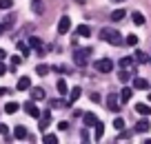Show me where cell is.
<instances>
[{
  "mask_svg": "<svg viewBox=\"0 0 151 144\" xmlns=\"http://www.w3.org/2000/svg\"><path fill=\"white\" fill-rule=\"evenodd\" d=\"M5 111L7 113H16V111H18V102H7L5 104Z\"/></svg>",
  "mask_w": 151,
  "mask_h": 144,
  "instance_id": "obj_29",
  "label": "cell"
},
{
  "mask_svg": "<svg viewBox=\"0 0 151 144\" xmlns=\"http://www.w3.org/2000/svg\"><path fill=\"white\" fill-rule=\"evenodd\" d=\"M31 11H33V14H38V16L42 14V11H45V5H42V0H33V2H31Z\"/></svg>",
  "mask_w": 151,
  "mask_h": 144,
  "instance_id": "obj_17",
  "label": "cell"
},
{
  "mask_svg": "<svg viewBox=\"0 0 151 144\" xmlns=\"http://www.w3.org/2000/svg\"><path fill=\"white\" fill-rule=\"evenodd\" d=\"M82 95V89L80 87H73V89H69V100H67V107H69V104H73L76 100L80 98Z\"/></svg>",
  "mask_w": 151,
  "mask_h": 144,
  "instance_id": "obj_8",
  "label": "cell"
},
{
  "mask_svg": "<svg viewBox=\"0 0 151 144\" xmlns=\"http://www.w3.org/2000/svg\"><path fill=\"white\" fill-rule=\"evenodd\" d=\"M82 122H85V126H96L98 124V117H96L93 113H85V115H82Z\"/></svg>",
  "mask_w": 151,
  "mask_h": 144,
  "instance_id": "obj_13",
  "label": "cell"
},
{
  "mask_svg": "<svg viewBox=\"0 0 151 144\" xmlns=\"http://www.w3.org/2000/svg\"><path fill=\"white\" fill-rule=\"evenodd\" d=\"M118 80H120V82H129V80H131V73H129V71H120Z\"/></svg>",
  "mask_w": 151,
  "mask_h": 144,
  "instance_id": "obj_30",
  "label": "cell"
},
{
  "mask_svg": "<svg viewBox=\"0 0 151 144\" xmlns=\"http://www.w3.org/2000/svg\"><path fill=\"white\" fill-rule=\"evenodd\" d=\"M27 42H29V47H33V49H42V40H40L38 36H31Z\"/></svg>",
  "mask_w": 151,
  "mask_h": 144,
  "instance_id": "obj_22",
  "label": "cell"
},
{
  "mask_svg": "<svg viewBox=\"0 0 151 144\" xmlns=\"http://www.w3.org/2000/svg\"><path fill=\"white\" fill-rule=\"evenodd\" d=\"M131 20L136 24H145V16H142L140 11H131Z\"/></svg>",
  "mask_w": 151,
  "mask_h": 144,
  "instance_id": "obj_23",
  "label": "cell"
},
{
  "mask_svg": "<svg viewBox=\"0 0 151 144\" xmlns=\"http://www.w3.org/2000/svg\"><path fill=\"white\" fill-rule=\"evenodd\" d=\"M91 53H93V49H91V47H78V49H76V53H73L76 64H78V67H87V64H89Z\"/></svg>",
  "mask_w": 151,
  "mask_h": 144,
  "instance_id": "obj_1",
  "label": "cell"
},
{
  "mask_svg": "<svg viewBox=\"0 0 151 144\" xmlns=\"http://www.w3.org/2000/svg\"><path fill=\"white\" fill-rule=\"evenodd\" d=\"M49 124H51V113H49V111H45V113H42V120H40V124H38V129H40V131L45 133V131L49 129Z\"/></svg>",
  "mask_w": 151,
  "mask_h": 144,
  "instance_id": "obj_9",
  "label": "cell"
},
{
  "mask_svg": "<svg viewBox=\"0 0 151 144\" xmlns=\"http://www.w3.org/2000/svg\"><path fill=\"white\" fill-rule=\"evenodd\" d=\"M51 69H53V71H56V73H67V71H69V69H67V67H60V64H56V67H51Z\"/></svg>",
  "mask_w": 151,
  "mask_h": 144,
  "instance_id": "obj_36",
  "label": "cell"
},
{
  "mask_svg": "<svg viewBox=\"0 0 151 144\" xmlns=\"http://www.w3.org/2000/svg\"><path fill=\"white\" fill-rule=\"evenodd\" d=\"M124 16H127V11H124V9H116V11H111V20H113V22H120Z\"/></svg>",
  "mask_w": 151,
  "mask_h": 144,
  "instance_id": "obj_18",
  "label": "cell"
},
{
  "mask_svg": "<svg viewBox=\"0 0 151 144\" xmlns=\"http://www.w3.org/2000/svg\"><path fill=\"white\" fill-rule=\"evenodd\" d=\"M149 64H151V58H149Z\"/></svg>",
  "mask_w": 151,
  "mask_h": 144,
  "instance_id": "obj_46",
  "label": "cell"
},
{
  "mask_svg": "<svg viewBox=\"0 0 151 144\" xmlns=\"http://www.w3.org/2000/svg\"><path fill=\"white\" fill-rule=\"evenodd\" d=\"M65 104H67V102H60V100H53V102H51V107H53V109H58V107H65Z\"/></svg>",
  "mask_w": 151,
  "mask_h": 144,
  "instance_id": "obj_37",
  "label": "cell"
},
{
  "mask_svg": "<svg viewBox=\"0 0 151 144\" xmlns=\"http://www.w3.org/2000/svg\"><path fill=\"white\" fill-rule=\"evenodd\" d=\"M107 107L109 111H120V107H122V100H120V95H116V93H109L107 95Z\"/></svg>",
  "mask_w": 151,
  "mask_h": 144,
  "instance_id": "obj_3",
  "label": "cell"
},
{
  "mask_svg": "<svg viewBox=\"0 0 151 144\" xmlns=\"http://www.w3.org/2000/svg\"><path fill=\"white\" fill-rule=\"evenodd\" d=\"M113 129H118V131L124 129V120L122 117H116V120H113Z\"/></svg>",
  "mask_w": 151,
  "mask_h": 144,
  "instance_id": "obj_31",
  "label": "cell"
},
{
  "mask_svg": "<svg viewBox=\"0 0 151 144\" xmlns=\"http://www.w3.org/2000/svg\"><path fill=\"white\" fill-rule=\"evenodd\" d=\"M113 2H124V0H113Z\"/></svg>",
  "mask_w": 151,
  "mask_h": 144,
  "instance_id": "obj_44",
  "label": "cell"
},
{
  "mask_svg": "<svg viewBox=\"0 0 151 144\" xmlns=\"http://www.w3.org/2000/svg\"><path fill=\"white\" fill-rule=\"evenodd\" d=\"M133 60L140 62V64H147V62H149V56H147L145 51H136V53H133Z\"/></svg>",
  "mask_w": 151,
  "mask_h": 144,
  "instance_id": "obj_16",
  "label": "cell"
},
{
  "mask_svg": "<svg viewBox=\"0 0 151 144\" xmlns=\"http://www.w3.org/2000/svg\"><path fill=\"white\" fill-rule=\"evenodd\" d=\"M136 113H138V115H147V117H149L151 115V107L145 104V102H138L136 104Z\"/></svg>",
  "mask_w": 151,
  "mask_h": 144,
  "instance_id": "obj_11",
  "label": "cell"
},
{
  "mask_svg": "<svg viewBox=\"0 0 151 144\" xmlns=\"http://www.w3.org/2000/svg\"><path fill=\"white\" fill-rule=\"evenodd\" d=\"M14 7V0H0V9H11Z\"/></svg>",
  "mask_w": 151,
  "mask_h": 144,
  "instance_id": "obj_33",
  "label": "cell"
},
{
  "mask_svg": "<svg viewBox=\"0 0 151 144\" xmlns=\"http://www.w3.org/2000/svg\"><path fill=\"white\" fill-rule=\"evenodd\" d=\"M149 129H151V122L147 120V115L142 117V120H138V122H136V131H138V133H147Z\"/></svg>",
  "mask_w": 151,
  "mask_h": 144,
  "instance_id": "obj_7",
  "label": "cell"
},
{
  "mask_svg": "<svg viewBox=\"0 0 151 144\" xmlns=\"http://www.w3.org/2000/svg\"><path fill=\"white\" fill-rule=\"evenodd\" d=\"M80 140H82V142H89V140H91V135H89V131H80Z\"/></svg>",
  "mask_w": 151,
  "mask_h": 144,
  "instance_id": "obj_35",
  "label": "cell"
},
{
  "mask_svg": "<svg viewBox=\"0 0 151 144\" xmlns=\"http://www.w3.org/2000/svg\"><path fill=\"white\" fill-rule=\"evenodd\" d=\"M127 44H129V47H136V44H138V36L129 33V36H127Z\"/></svg>",
  "mask_w": 151,
  "mask_h": 144,
  "instance_id": "obj_32",
  "label": "cell"
},
{
  "mask_svg": "<svg viewBox=\"0 0 151 144\" xmlns=\"http://www.w3.org/2000/svg\"><path fill=\"white\" fill-rule=\"evenodd\" d=\"M18 51L22 53L24 58H27L29 53H31V51H29V42H18Z\"/></svg>",
  "mask_w": 151,
  "mask_h": 144,
  "instance_id": "obj_24",
  "label": "cell"
},
{
  "mask_svg": "<svg viewBox=\"0 0 151 144\" xmlns=\"http://www.w3.org/2000/svg\"><path fill=\"white\" fill-rule=\"evenodd\" d=\"M100 38L107 40L109 44H122V36H120V31H116V29H102V31H100Z\"/></svg>",
  "mask_w": 151,
  "mask_h": 144,
  "instance_id": "obj_2",
  "label": "cell"
},
{
  "mask_svg": "<svg viewBox=\"0 0 151 144\" xmlns=\"http://www.w3.org/2000/svg\"><path fill=\"white\" fill-rule=\"evenodd\" d=\"M69 29H71V18L69 16H62L58 20V33H69Z\"/></svg>",
  "mask_w": 151,
  "mask_h": 144,
  "instance_id": "obj_5",
  "label": "cell"
},
{
  "mask_svg": "<svg viewBox=\"0 0 151 144\" xmlns=\"http://www.w3.org/2000/svg\"><path fill=\"white\" fill-rule=\"evenodd\" d=\"M11 67H14V69H16V67H20V62H22V58H20V56H14V58H11Z\"/></svg>",
  "mask_w": 151,
  "mask_h": 144,
  "instance_id": "obj_34",
  "label": "cell"
},
{
  "mask_svg": "<svg viewBox=\"0 0 151 144\" xmlns=\"http://www.w3.org/2000/svg\"><path fill=\"white\" fill-rule=\"evenodd\" d=\"M78 36H82V38H89V36H91V29L87 27V24H80V27H78Z\"/></svg>",
  "mask_w": 151,
  "mask_h": 144,
  "instance_id": "obj_25",
  "label": "cell"
},
{
  "mask_svg": "<svg viewBox=\"0 0 151 144\" xmlns=\"http://www.w3.org/2000/svg\"><path fill=\"white\" fill-rule=\"evenodd\" d=\"M56 89H58V93H60V95H69V87H67V82H65L62 78L56 82Z\"/></svg>",
  "mask_w": 151,
  "mask_h": 144,
  "instance_id": "obj_15",
  "label": "cell"
},
{
  "mask_svg": "<svg viewBox=\"0 0 151 144\" xmlns=\"http://www.w3.org/2000/svg\"><path fill=\"white\" fill-rule=\"evenodd\" d=\"M14 135H16V140H24V138H27V129H24V126H16V129H14Z\"/></svg>",
  "mask_w": 151,
  "mask_h": 144,
  "instance_id": "obj_21",
  "label": "cell"
},
{
  "mask_svg": "<svg viewBox=\"0 0 151 144\" xmlns=\"http://www.w3.org/2000/svg\"><path fill=\"white\" fill-rule=\"evenodd\" d=\"M102 133H104V124H102V122H98V124L93 126V138H96V142L102 138Z\"/></svg>",
  "mask_w": 151,
  "mask_h": 144,
  "instance_id": "obj_20",
  "label": "cell"
},
{
  "mask_svg": "<svg viewBox=\"0 0 151 144\" xmlns=\"http://www.w3.org/2000/svg\"><path fill=\"white\" fill-rule=\"evenodd\" d=\"M76 2H85V0H76Z\"/></svg>",
  "mask_w": 151,
  "mask_h": 144,
  "instance_id": "obj_45",
  "label": "cell"
},
{
  "mask_svg": "<svg viewBox=\"0 0 151 144\" xmlns=\"http://www.w3.org/2000/svg\"><path fill=\"white\" fill-rule=\"evenodd\" d=\"M129 138H131V133H127V131H122V133H120V138H118V140H129Z\"/></svg>",
  "mask_w": 151,
  "mask_h": 144,
  "instance_id": "obj_38",
  "label": "cell"
},
{
  "mask_svg": "<svg viewBox=\"0 0 151 144\" xmlns=\"http://www.w3.org/2000/svg\"><path fill=\"white\" fill-rule=\"evenodd\" d=\"M42 142H45V144H58V138H56V135L45 133V135H42Z\"/></svg>",
  "mask_w": 151,
  "mask_h": 144,
  "instance_id": "obj_27",
  "label": "cell"
},
{
  "mask_svg": "<svg viewBox=\"0 0 151 144\" xmlns=\"http://www.w3.org/2000/svg\"><path fill=\"white\" fill-rule=\"evenodd\" d=\"M133 87H136V89H142V91H147V89H149V82H147L145 78H136V80H133Z\"/></svg>",
  "mask_w": 151,
  "mask_h": 144,
  "instance_id": "obj_19",
  "label": "cell"
},
{
  "mask_svg": "<svg viewBox=\"0 0 151 144\" xmlns=\"http://www.w3.org/2000/svg\"><path fill=\"white\" fill-rule=\"evenodd\" d=\"M96 71H100V73H111L113 71V62L109 60V58H102V60L96 62Z\"/></svg>",
  "mask_w": 151,
  "mask_h": 144,
  "instance_id": "obj_4",
  "label": "cell"
},
{
  "mask_svg": "<svg viewBox=\"0 0 151 144\" xmlns=\"http://www.w3.org/2000/svg\"><path fill=\"white\" fill-rule=\"evenodd\" d=\"M24 111H27L31 117H42V113L38 111V107H36L33 102H27V104H24Z\"/></svg>",
  "mask_w": 151,
  "mask_h": 144,
  "instance_id": "obj_10",
  "label": "cell"
},
{
  "mask_svg": "<svg viewBox=\"0 0 151 144\" xmlns=\"http://www.w3.org/2000/svg\"><path fill=\"white\" fill-rule=\"evenodd\" d=\"M5 56H7V53H5V49H0V60H2Z\"/></svg>",
  "mask_w": 151,
  "mask_h": 144,
  "instance_id": "obj_42",
  "label": "cell"
},
{
  "mask_svg": "<svg viewBox=\"0 0 151 144\" xmlns=\"http://www.w3.org/2000/svg\"><path fill=\"white\" fill-rule=\"evenodd\" d=\"M7 73V64H5V62H0V75H5Z\"/></svg>",
  "mask_w": 151,
  "mask_h": 144,
  "instance_id": "obj_39",
  "label": "cell"
},
{
  "mask_svg": "<svg viewBox=\"0 0 151 144\" xmlns=\"http://www.w3.org/2000/svg\"><path fill=\"white\" fill-rule=\"evenodd\" d=\"M91 102H100V95H98V93H91Z\"/></svg>",
  "mask_w": 151,
  "mask_h": 144,
  "instance_id": "obj_41",
  "label": "cell"
},
{
  "mask_svg": "<svg viewBox=\"0 0 151 144\" xmlns=\"http://www.w3.org/2000/svg\"><path fill=\"white\" fill-rule=\"evenodd\" d=\"M47 98V91H45L42 87H31V100L36 102V100H45Z\"/></svg>",
  "mask_w": 151,
  "mask_h": 144,
  "instance_id": "obj_6",
  "label": "cell"
},
{
  "mask_svg": "<svg viewBox=\"0 0 151 144\" xmlns=\"http://www.w3.org/2000/svg\"><path fill=\"white\" fill-rule=\"evenodd\" d=\"M131 64H136V60H133V58H122V60H120V67H122V69H127V67H131Z\"/></svg>",
  "mask_w": 151,
  "mask_h": 144,
  "instance_id": "obj_28",
  "label": "cell"
},
{
  "mask_svg": "<svg viewBox=\"0 0 151 144\" xmlns=\"http://www.w3.org/2000/svg\"><path fill=\"white\" fill-rule=\"evenodd\" d=\"M2 95H9V89H5V87H0V98Z\"/></svg>",
  "mask_w": 151,
  "mask_h": 144,
  "instance_id": "obj_40",
  "label": "cell"
},
{
  "mask_svg": "<svg viewBox=\"0 0 151 144\" xmlns=\"http://www.w3.org/2000/svg\"><path fill=\"white\" fill-rule=\"evenodd\" d=\"M16 89H18V91H29V89H31V80H29L27 75H24V78H20L18 84H16Z\"/></svg>",
  "mask_w": 151,
  "mask_h": 144,
  "instance_id": "obj_12",
  "label": "cell"
},
{
  "mask_svg": "<svg viewBox=\"0 0 151 144\" xmlns=\"http://www.w3.org/2000/svg\"><path fill=\"white\" fill-rule=\"evenodd\" d=\"M49 71H51V67H47V64H38V67H36V73H38V75H47Z\"/></svg>",
  "mask_w": 151,
  "mask_h": 144,
  "instance_id": "obj_26",
  "label": "cell"
},
{
  "mask_svg": "<svg viewBox=\"0 0 151 144\" xmlns=\"http://www.w3.org/2000/svg\"><path fill=\"white\" fill-rule=\"evenodd\" d=\"M131 98H133V89L131 87H124L122 91H120V100H122V102H129Z\"/></svg>",
  "mask_w": 151,
  "mask_h": 144,
  "instance_id": "obj_14",
  "label": "cell"
},
{
  "mask_svg": "<svg viewBox=\"0 0 151 144\" xmlns=\"http://www.w3.org/2000/svg\"><path fill=\"white\" fill-rule=\"evenodd\" d=\"M2 29H5V24H0V36H2Z\"/></svg>",
  "mask_w": 151,
  "mask_h": 144,
  "instance_id": "obj_43",
  "label": "cell"
}]
</instances>
